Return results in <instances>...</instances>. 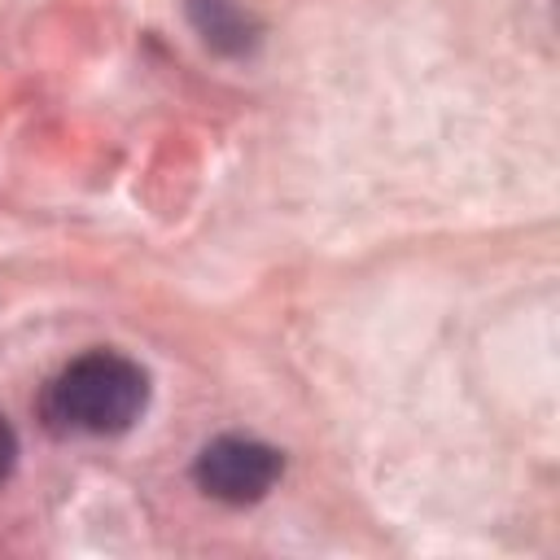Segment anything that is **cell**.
Segmentation results:
<instances>
[{
    "mask_svg": "<svg viewBox=\"0 0 560 560\" xmlns=\"http://www.w3.org/2000/svg\"><path fill=\"white\" fill-rule=\"evenodd\" d=\"M192 31L223 57H245L254 52L262 26L254 22V13L245 9V0H184Z\"/></svg>",
    "mask_w": 560,
    "mask_h": 560,
    "instance_id": "cell-3",
    "label": "cell"
},
{
    "mask_svg": "<svg viewBox=\"0 0 560 560\" xmlns=\"http://www.w3.org/2000/svg\"><path fill=\"white\" fill-rule=\"evenodd\" d=\"M144 407H149V372L109 346L70 359L39 398L44 424L61 438L70 433L118 438L144 416Z\"/></svg>",
    "mask_w": 560,
    "mask_h": 560,
    "instance_id": "cell-1",
    "label": "cell"
},
{
    "mask_svg": "<svg viewBox=\"0 0 560 560\" xmlns=\"http://www.w3.org/2000/svg\"><path fill=\"white\" fill-rule=\"evenodd\" d=\"M280 472H284V455L271 442H258L245 433H219L192 459L197 490L228 508H249L267 499Z\"/></svg>",
    "mask_w": 560,
    "mask_h": 560,
    "instance_id": "cell-2",
    "label": "cell"
},
{
    "mask_svg": "<svg viewBox=\"0 0 560 560\" xmlns=\"http://www.w3.org/2000/svg\"><path fill=\"white\" fill-rule=\"evenodd\" d=\"M13 468H18V433H13L9 416L0 411V486L13 477Z\"/></svg>",
    "mask_w": 560,
    "mask_h": 560,
    "instance_id": "cell-4",
    "label": "cell"
}]
</instances>
